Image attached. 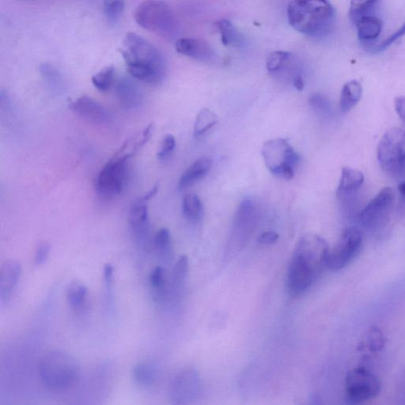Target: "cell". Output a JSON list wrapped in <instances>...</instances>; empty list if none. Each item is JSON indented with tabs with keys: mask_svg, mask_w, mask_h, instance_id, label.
Wrapping results in <instances>:
<instances>
[{
	"mask_svg": "<svg viewBox=\"0 0 405 405\" xmlns=\"http://www.w3.org/2000/svg\"><path fill=\"white\" fill-rule=\"evenodd\" d=\"M330 248L323 237L308 234L300 238L291 257L287 278L290 295L297 296L311 287L327 267Z\"/></svg>",
	"mask_w": 405,
	"mask_h": 405,
	"instance_id": "obj_1",
	"label": "cell"
},
{
	"mask_svg": "<svg viewBox=\"0 0 405 405\" xmlns=\"http://www.w3.org/2000/svg\"><path fill=\"white\" fill-rule=\"evenodd\" d=\"M121 53L127 70L134 79L159 85L166 75V64L162 53L142 36L128 33Z\"/></svg>",
	"mask_w": 405,
	"mask_h": 405,
	"instance_id": "obj_2",
	"label": "cell"
},
{
	"mask_svg": "<svg viewBox=\"0 0 405 405\" xmlns=\"http://www.w3.org/2000/svg\"><path fill=\"white\" fill-rule=\"evenodd\" d=\"M288 17L291 27L312 38L329 34L336 22V10L329 0H290Z\"/></svg>",
	"mask_w": 405,
	"mask_h": 405,
	"instance_id": "obj_3",
	"label": "cell"
},
{
	"mask_svg": "<svg viewBox=\"0 0 405 405\" xmlns=\"http://www.w3.org/2000/svg\"><path fill=\"white\" fill-rule=\"evenodd\" d=\"M41 382L52 391H64L78 380L80 368L78 361L64 351H50L40 359L38 365Z\"/></svg>",
	"mask_w": 405,
	"mask_h": 405,
	"instance_id": "obj_4",
	"label": "cell"
},
{
	"mask_svg": "<svg viewBox=\"0 0 405 405\" xmlns=\"http://www.w3.org/2000/svg\"><path fill=\"white\" fill-rule=\"evenodd\" d=\"M138 150L134 140L131 139L101 168L96 181V190L100 196L112 198L122 193L127 178L128 161Z\"/></svg>",
	"mask_w": 405,
	"mask_h": 405,
	"instance_id": "obj_5",
	"label": "cell"
},
{
	"mask_svg": "<svg viewBox=\"0 0 405 405\" xmlns=\"http://www.w3.org/2000/svg\"><path fill=\"white\" fill-rule=\"evenodd\" d=\"M138 25L152 33L168 36L175 31V17L170 6L162 0H145L135 11Z\"/></svg>",
	"mask_w": 405,
	"mask_h": 405,
	"instance_id": "obj_6",
	"label": "cell"
},
{
	"mask_svg": "<svg viewBox=\"0 0 405 405\" xmlns=\"http://www.w3.org/2000/svg\"><path fill=\"white\" fill-rule=\"evenodd\" d=\"M262 156L272 174L286 180L293 179L295 169L300 162V154L287 139L279 138L266 142L262 147Z\"/></svg>",
	"mask_w": 405,
	"mask_h": 405,
	"instance_id": "obj_7",
	"label": "cell"
},
{
	"mask_svg": "<svg viewBox=\"0 0 405 405\" xmlns=\"http://www.w3.org/2000/svg\"><path fill=\"white\" fill-rule=\"evenodd\" d=\"M382 390L379 378L366 367H356L345 379V399L350 404H360L377 397Z\"/></svg>",
	"mask_w": 405,
	"mask_h": 405,
	"instance_id": "obj_8",
	"label": "cell"
},
{
	"mask_svg": "<svg viewBox=\"0 0 405 405\" xmlns=\"http://www.w3.org/2000/svg\"><path fill=\"white\" fill-rule=\"evenodd\" d=\"M378 163L385 172L397 174L405 168V130H387L378 146Z\"/></svg>",
	"mask_w": 405,
	"mask_h": 405,
	"instance_id": "obj_9",
	"label": "cell"
},
{
	"mask_svg": "<svg viewBox=\"0 0 405 405\" xmlns=\"http://www.w3.org/2000/svg\"><path fill=\"white\" fill-rule=\"evenodd\" d=\"M362 244L360 229L355 226H348L343 231L334 248L330 249L327 267L335 272L344 270L360 254Z\"/></svg>",
	"mask_w": 405,
	"mask_h": 405,
	"instance_id": "obj_10",
	"label": "cell"
},
{
	"mask_svg": "<svg viewBox=\"0 0 405 405\" xmlns=\"http://www.w3.org/2000/svg\"><path fill=\"white\" fill-rule=\"evenodd\" d=\"M392 189L385 187L362 209L359 214V222L363 228L377 232L386 223L394 202Z\"/></svg>",
	"mask_w": 405,
	"mask_h": 405,
	"instance_id": "obj_11",
	"label": "cell"
},
{
	"mask_svg": "<svg viewBox=\"0 0 405 405\" xmlns=\"http://www.w3.org/2000/svg\"><path fill=\"white\" fill-rule=\"evenodd\" d=\"M69 109L94 123L108 122L110 118L108 110L103 105L87 95L71 101Z\"/></svg>",
	"mask_w": 405,
	"mask_h": 405,
	"instance_id": "obj_12",
	"label": "cell"
},
{
	"mask_svg": "<svg viewBox=\"0 0 405 405\" xmlns=\"http://www.w3.org/2000/svg\"><path fill=\"white\" fill-rule=\"evenodd\" d=\"M175 50L181 55L201 62H210L214 58L212 47L206 41L198 38L178 39Z\"/></svg>",
	"mask_w": 405,
	"mask_h": 405,
	"instance_id": "obj_13",
	"label": "cell"
},
{
	"mask_svg": "<svg viewBox=\"0 0 405 405\" xmlns=\"http://www.w3.org/2000/svg\"><path fill=\"white\" fill-rule=\"evenodd\" d=\"M22 274V266L19 261L6 260L0 269V300L3 303L8 302L14 293Z\"/></svg>",
	"mask_w": 405,
	"mask_h": 405,
	"instance_id": "obj_14",
	"label": "cell"
},
{
	"mask_svg": "<svg viewBox=\"0 0 405 405\" xmlns=\"http://www.w3.org/2000/svg\"><path fill=\"white\" fill-rule=\"evenodd\" d=\"M128 221L136 237H145L149 230V214L147 201L141 198L133 202L130 207Z\"/></svg>",
	"mask_w": 405,
	"mask_h": 405,
	"instance_id": "obj_15",
	"label": "cell"
},
{
	"mask_svg": "<svg viewBox=\"0 0 405 405\" xmlns=\"http://www.w3.org/2000/svg\"><path fill=\"white\" fill-rule=\"evenodd\" d=\"M364 175L361 171L351 168H344L337 190V198L343 199L345 196L357 191L364 183Z\"/></svg>",
	"mask_w": 405,
	"mask_h": 405,
	"instance_id": "obj_16",
	"label": "cell"
},
{
	"mask_svg": "<svg viewBox=\"0 0 405 405\" xmlns=\"http://www.w3.org/2000/svg\"><path fill=\"white\" fill-rule=\"evenodd\" d=\"M358 31L359 39L362 43L376 40L383 31V21L378 17L365 15L354 22Z\"/></svg>",
	"mask_w": 405,
	"mask_h": 405,
	"instance_id": "obj_17",
	"label": "cell"
},
{
	"mask_svg": "<svg viewBox=\"0 0 405 405\" xmlns=\"http://www.w3.org/2000/svg\"><path fill=\"white\" fill-rule=\"evenodd\" d=\"M212 165V161L210 159L205 157L196 160L183 172L179 181V189H186L192 186L195 182L202 179L210 171Z\"/></svg>",
	"mask_w": 405,
	"mask_h": 405,
	"instance_id": "obj_18",
	"label": "cell"
},
{
	"mask_svg": "<svg viewBox=\"0 0 405 405\" xmlns=\"http://www.w3.org/2000/svg\"><path fill=\"white\" fill-rule=\"evenodd\" d=\"M362 87L360 82L357 80H351L345 83L341 94V110L346 112L353 110L358 104L362 98Z\"/></svg>",
	"mask_w": 405,
	"mask_h": 405,
	"instance_id": "obj_19",
	"label": "cell"
},
{
	"mask_svg": "<svg viewBox=\"0 0 405 405\" xmlns=\"http://www.w3.org/2000/svg\"><path fill=\"white\" fill-rule=\"evenodd\" d=\"M385 339L382 331L376 327L369 330L360 343L359 349L362 353L374 354L378 353L385 346Z\"/></svg>",
	"mask_w": 405,
	"mask_h": 405,
	"instance_id": "obj_20",
	"label": "cell"
},
{
	"mask_svg": "<svg viewBox=\"0 0 405 405\" xmlns=\"http://www.w3.org/2000/svg\"><path fill=\"white\" fill-rule=\"evenodd\" d=\"M67 297L68 304L74 311H82L86 306L88 297L87 285L80 281H73L69 286Z\"/></svg>",
	"mask_w": 405,
	"mask_h": 405,
	"instance_id": "obj_21",
	"label": "cell"
},
{
	"mask_svg": "<svg viewBox=\"0 0 405 405\" xmlns=\"http://www.w3.org/2000/svg\"><path fill=\"white\" fill-rule=\"evenodd\" d=\"M189 270V260L186 256H182L177 262L172 272V281L169 294L177 296L181 293L184 284H186V277Z\"/></svg>",
	"mask_w": 405,
	"mask_h": 405,
	"instance_id": "obj_22",
	"label": "cell"
},
{
	"mask_svg": "<svg viewBox=\"0 0 405 405\" xmlns=\"http://www.w3.org/2000/svg\"><path fill=\"white\" fill-rule=\"evenodd\" d=\"M182 212L189 221L199 222L204 216V207L198 195L189 193L184 196L182 202Z\"/></svg>",
	"mask_w": 405,
	"mask_h": 405,
	"instance_id": "obj_23",
	"label": "cell"
},
{
	"mask_svg": "<svg viewBox=\"0 0 405 405\" xmlns=\"http://www.w3.org/2000/svg\"><path fill=\"white\" fill-rule=\"evenodd\" d=\"M150 283L154 291V299L163 302L168 299L169 289L166 281L165 271L162 266H158L151 273Z\"/></svg>",
	"mask_w": 405,
	"mask_h": 405,
	"instance_id": "obj_24",
	"label": "cell"
},
{
	"mask_svg": "<svg viewBox=\"0 0 405 405\" xmlns=\"http://www.w3.org/2000/svg\"><path fill=\"white\" fill-rule=\"evenodd\" d=\"M117 91L119 98L125 106L133 107L138 104L140 99V93L132 82L124 80L119 82Z\"/></svg>",
	"mask_w": 405,
	"mask_h": 405,
	"instance_id": "obj_25",
	"label": "cell"
},
{
	"mask_svg": "<svg viewBox=\"0 0 405 405\" xmlns=\"http://www.w3.org/2000/svg\"><path fill=\"white\" fill-rule=\"evenodd\" d=\"M133 378L141 386H150L156 378V368L149 363H139L133 368Z\"/></svg>",
	"mask_w": 405,
	"mask_h": 405,
	"instance_id": "obj_26",
	"label": "cell"
},
{
	"mask_svg": "<svg viewBox=\"0 0 405 405\" xmlns=\"http://www.w3.org/2000/svg\"><path fill=\"white\" fill-rule=\"evenodd\" d=\"M218 122V118L209 109H204L199 112L194 126V136L200 137L205 134Z\"/></svg>",
	"mask_w": 405,
	"mask_h": 405,
	"instance_id": "obj_27",
	"label": "cell"
},
{
	"mask_svg": "<svg viewBox=\"0 0 405 405\" xmlns=\"http://www.w3.org/2000/svg\"><path fill=\"white\" fill-rule=\"evenodd\" d=\"M291 54L288 52L276 51L271 53L267 59L266 68L271 74L281 73L289 66Z\"/></svg>",
	"mask_w": 405,
	"mask_h": 405,
	"instance_id": "obj_28",
	"label": "cell"
},
{
	"mask_svg": "<svg viewBox=\"0 0 405 405\" xmlns=\"http://www.w3.org/2000/svg\"><path fill=\"white\" fill-rule=\"evenodd\" d=\"M216 27L221 36L223 45L230 46L237 45L240 40V34L236 27L228 20H222L216 23Z\"/></svg>",
	"mask_w": 405,
	"mask_h": 405,
	"instance_id": "obj_29",
	"label": "cell"
},
{
	"mask_svg": "<svg viewBox=\"0 0 405 405\" xmlns=\"http://www.w3.org/2000/svg\"><path fill=\"white\" fill-rule=\"evenodd\" d=\"M116 69L113 66H109L98 71L93 75L91 81L93 85L101 92H106L110 90L115 83Z\"/></svg>",
	"mask_w": 405,
	"mask_h": 405,
	"instance_id": "obj_30",
	"label": "cell"
},
{
	"mask_svg": "<svg viewBox=\"0 0 405 405\" xmlns=\"http://www.w3.org/2000/svg\"><path fill=\"white\" fill-rule=\"evenodd\" d=\"M256 208L252 200H245L238 207L236 214V226L238 228H246L251 226L255 217Z\"/></svg>",
	"mask_w": 405,
	"mask_h": 405,
	"instance_id": "obj_31",
	"label": "cell"
},
{
	"mask_svg": "<svg viewBox=\"0 0 405 405\" xmlns=\"http://www.w3.org/2000/svg\"><path fill=\"white\" fill-rule=\"evenodd\" d=\"M378 0H351L349 16L351 21L355 22L362 15H367Z\"/></svg>",
	"mask_w": 405,
	"mask_h": 405,
	"instance_id": "obj_32",
	"label": "cell"
},
{
	"mask_svg": "<svg viewBox=\"0 0 405 405\" xmlns=\"http://www.w3.org/2000/svg\"><path fill=\"white\" fill-rule=\"evenodd\" d=\"M154 246L163 258H168L171 253V235L168 229L163 228L154 237Z\"/></svg>",
	"mask_w": 405,
	"mask_h": 405,
	"instance_id": "obj_33",
	"label": "cell"
},
{
	"mask_svg": "<svg viewBox=\"0 0 405 405\" xmlns=\"http://www.w3.org/2000/svg\"><path fill=\"white\" fill-rule=\"evenodd\" d=\"M125 3L124 0H105L104 13L107 20L115 22L123 14Z\"/></svg>",
	"mask_w": 405,
	"mask_h": 405,
	"instance_id": "obj_34",
	"label": "cell"
},
{
	"mask_svg": "<svg viewBox=\"0 0 405 405\" xmlns=\"http://www.w3.org/2000/svg\"><path fill=\"white\" fill-rule=\"evenodd\" d=\"M312 108L321 115H329L331 112V105L330 101L326 99L320 94H314L309 100Z\"/></svg>",
	"mask_w": 405,
	"mask_h": 405,
	"instance_id": "obj_35",
	"label": "cell"
},
{
	"mask_svg": "<svg viewBox=\"0 0 405 405\" xmlns=\"http://www.w3.org/2000/svg\"><path fill=\"white\" fill-rule=\"evenodd\" d=\"M176 147V140L172 135H166L161 145L160 150L157 154L158 159L164 161L168 159Z\"/></svg>",
	"mask_w": 405,
	"mask_h": 405,
	"instance_id": "obj_36",
	"label": "cell"
},
{
	"mask_svg": "<svg viewBox=\"0 0 405 405\" xmlns=\"http://www.w3.org/2000/svg\"><path fill=\"white\" fill-rule=\"evenodd\" d=\"M113 267L111 264H106L104 267V282L105 290V299L108 305L112 303V284H113Z\"/></svg>",
	"mask_w": 405,
	"mask_h": 405,
	"instance_id": "obj_37",
	"label": "cell"
},
{
	"mask_svg": "<svg viewBox=\"0 0 405 405\" xmlns=\"http://www.w3.org/2000/svg\"><path fill=\"white\" fill-rule=\"evenodd\" d=\"M50 253V245L49 243H40L36 249L35 252V264L37 265H43L45 263Z\"/></svg>",
	"mask_w": 405,
	"mask_h": 405,
	"instance_id": "obj_38",
	"label": "cell"
},
{
	"mask_svg": "<svg viewBox=\"0 0 405 405\" xmlns=\"http://www.w3.org/2000/svg\"><path fill=\"white\" fill-rule=\"evenodd\" d=\"M404 35H405V22L400 29H397L394 34L390 36L388 38L385 39L383 43L378 47V51H383L387 49V47L396 43L398 39L403 37Z\"/></svg>",
	"mask_w": 405,
	"mask_h": 405,
	"instance_id": "obj_39",
	"label": "cell"
},
{
	"mask_svg": "<svg viewBox=\"0 0 405 405\" xmlns=\"http://www.w3.org/2000/svg\"><path fill=\"white\" fill-rule=\"evenodd\" d=\"M279 240V235L275 231H267L258 238V242L261 245H272Z\"/></svg>",
	"mask_w": 405,
	"mask_h": 405,
	"instance_id": "obj_40",
	"label": "cell"
},
{
	"mask_svg": "<svg viewBox=\"0 0 405 405\" xmlns=\"http://www.w3.org/2000/svg\"><path fill=\"white\" fill-rule=\"evenodd\" d=\"M395 110L399 117L405 124V97H397L395 101Z\"/></svg>",
	"mask_w": 405,
	"mask_h": 405,
	"instance_id": "obj_41",
	"label": "cell"
},
{
	"mask_svg": "<svg viewBox=\"0 0 405 405\" xmlns=\"http://www.w3.org/2000/svg\"><path fill=\"white\" fill-rule=\"evenodd\" d=\"M293 85L297 91H302L305 83H304V80L302 76L300 74H296L293 78Z\"/></svg>",
	"mask_w": 405,
	"mask_h": 405,
	"instance_id": "obj_42",
	"label": "cell"
},
{
	"mask_svg": "<svg viewBox=\"0 0 405 405\" xmlns=\"http://www.w3.org/2000/svg\"><path fill=\"white\" fill-rule=\"evenodd\" d=\"M159 186H154L150 191L147 192L145 196H141V198L145 201L150 200L156 196L158 193Z\"/></svg>",
	"mask_w": 405,
	"mask_h": 405,
	"instance_id": "obj_43",
	"label": "cell"
},
{
	"mask_svg": "<svg viewBox=\"0 0 405 405\" xmlns=\"http://www.w3.org/2000/svg\"><path fill=\"white\" fill-rule=\"evenodd\" d=\"M398 192L405 198V181L398 184Z\"/></svg>",
	"mask_w": 405,
	"mask_h": 405,
	"instance_id": "obj_44",
	"label": "cell"
}]
</instances>
